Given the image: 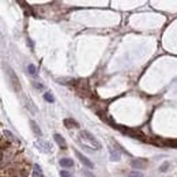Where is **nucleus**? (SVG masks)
<instances>
[{
    "instance_id": "obj_1",
    "label": "nucleus",
    "mask_w": 177,
    "mask_h": 177,
    "mask_svg": "<svg viewBox=\"0 0 177 177\" xmlns=\"http://www.w3.org/2000/svg\"><path fill=\"white\" fill-rule=\"evenodd\" d=\"M114 128L117 130H120L123 134L128 135V136H131L134 139H139V140H145V134L139 130H135V128H124V127H120V125H114Z\"/></svg>"
},
{
    "instance_id": "obj_2",
    "label": "nucleus",
    "mask_w": 177,
    "mask_h": 177,
    "mask_svg": "<svg viewBox=\"0 0 177 177\" xmlns=\"http://www.w3.org/2000/svg\"><path fill=\"white\" fill-rule=\"evenodd\" d=\"M81 136L85 139V140H87L91 146H94V147H96V150H101V149H102V145H101V143H99V142L97 140V139L94 138V136H93V135L90 134L88 131H86V130L81 131Z\"/></svg>"
},
{
    "instance_id": "obj_3",
    "label": "nucleus",
    "mask_w": 177,
    "mask_h": 177,
    "mask_svg": "<svg viewBox=\"0 0 177 177\" xmlns=\"http://www.w3.org/2000/svg\"><path fill=\"white\" fill-rule=\"evenodd\" d=\"M34 146L37 147V150L41 153H44V154H49L50 151H52V146H50L49 142L44 140V139H37V140L34 142Z\"/></svg>"
},
{
    "instance_id": "obj_4",
    "label": "nucleus",
    "mask_w": 177,
    "mask_h": 177,
    "mask_svg": "<svg viewBox=\"0 0 177 177\" xmlns=\"http://www.w3.org/2000/svg\"><path fill=\"white\" fill-rule=\"evenodd\" d=\"M7 75L10 76V81H11V85L14 87L15 91H21V85H19V79L17 78V75L14 74V71L11 68H7Z\"/></svg>"
},
{
    "instance_id": "obj_5",
    "label": "nucleus",
    "mask_w": 177,
    "mask_h": 177,
    "mask_svg": "<svg viewBox=\"0 0 177 177\" xmlns=\"http://www.w3.org/2000/svg\"><path fill=\"white\" fill-rule=\"evenodd\" d=\"M75 155L78 157V159L81 161L82 163H83V165H85L86 168H88V169H93V168H94V163H93L91 161H90V159L87 158V157H85L83 154H81V153H79L78 150H75Z\"/></svg>"
},
{
    "instance_id": "obj_6",
    "label": "nucleus",
    "mask_w": 177,
    "mask_h": 177,
    "mask_svg": "<svg viewBox=\"0 0 177 177\" xmlns=\"http://www.w3.org/2000/svg\"><path fill=\"white\" fill-rule=\"evenodd\" d=\"M131 166L134 168L135 170H142V169H146L147 168V161L146 159H132V162H131Z\"/></svg>"
},
{
    "instance_id": "obj_7",
    "label": "nucleus",
    "mask_w": 177,
    "mask_h": 177,
    "mask_svg": "<svg viewBox=\"0 0 177 177\" xmlns=\"http://www.w3.org/2000/svg\"><path fill=\"white\" fill-rule=\"evenodd\" d=\"M53 139H55V142L57 143V146H59L60 149H63V150L67 149V143H65L64 138L61 136L60 134H55V135H53Z\"/></svg>"
},
{
    "instance_id": "obj_8",
    "label": "nucleus",
    "mask_w": 177,
    "mask_h": 177,
    "mask_svg": "<svg viewBox=\"0 0 177 177\" xmlns=\"http://www.w3.org/2000/svg\"><path fill=\"white\" fill-rule=\"evenodd\" d=\"M25 104H26V108L30 110V113H32L33 116H35V114H37V108H35V105L33 104L32 99L27 98V97H25Z\"/></svg>"
},
{
    "instance_id": "obj_9",
    "label": "nucleus",
    "mask_w": 177,
    "mask_h": 177,
    "mask_svg": "<svg viewBox=\"0 0 177 177\" xmlns=\"http://www.w3.org/2000/svg\"><path fill=\"white\" fill-rule=\"evenodd\" d=\"M64 127L71 130V128H78L79 124L74 120V119H64Z\"/></svg>"
},
{
    "instance_id": "obj_10",
    "label": "nucleus",
    "mask_w": 177,
    "mask_h": 177,
    "mask_svg": "<svg viewBox=\"0 0 177 177\" xmlns=\"http://www.w3.org/2000/svg\"><path fill=\"white\" fill-rule=\"evenodd\" d=\"M30 125H32V131L34 132V135L35 136H42V132H41V130H40V127L37 125V123H35L34 120H30Z\"/></svg>"
},
{
    "instance_id": "obj_11",
    "label": "nucleus",
    "mask_w": 177,
    "mask_h": 177,
    "mask_svg": "<svg viewBox=\"0 0 177 177\" xmlns=\"http://www.w3.org/2000/svg\"><path fill=\"white\" fill-rule=\"evenodd\" d=\"M59 163H60V166H63V168H72L74 166V161L70 158H61L60 161H59Z\"/></svg>"
},
{
    "instance_id": "obj_12",
    "label": "nucleus",
    "mask_w": 177,
    "mask_h": 177,
    "mask_svg": "<svg viewBox=\"0 0 177 177\" xmlns=\"http://www.w3.org/2000/svg\"><path fill=\"white\" fill-rule=\"evenodd\" d=\"M109 154H110V159L112 161H120V153L116 151L113 147H109Z\"/></svg>"
},
{
    "instance_id": "obj_13",
    "label": "nucleus",
    "mask_w": 177,
    "mask_h": 177,
    "mask_svg": "<svg viewBox=\"0 0 177 177\" xmlns=\"http://www.w3.org/2000/svg\"><path fill=\"white\" fill-rule=\"evenodd\" d=\"M33 177H44L42 170H41L40 165H37V163L33 166Z\"/></svg>"
},
{
    "instance_id": "obj_14",
    "label": "nucleus",
    "mask_w": 177,
    "mask_h": 177,
    "mask_svg": "<svg viewBox=\"0 0 177 177\" xmlns=\"http://www.w3.org/2000/svg\"><path fill=\"white\" fill-rule=\"evenodd\" d=\"M163 146H169L172 149H177V139H168V140L162 142Z\"/></svg>"
},
{
    "instance_id": "obj_15",
    "label": "nucleus",
    "mask_w": 177,
    "mask_h": 177,
    "mask_svg": "<svg viewBox=\"0 0 177 177\" xmlns=\"http://www.w3.org/2000/svg\"><path fill=\"white\" fill-rule=\"evenodd\" d=\"M27 72L32 75V76H35V75H37V67H35L34 64H29L27 65Z\"/></svg>"
},
{
    "instance_id": "obj_16",
    "label": "nucleus",
    "mask_w": 177,
    "mask_h": 177,
    "mask_svg": "<svg viewBox=\"0 0 177 177\" xmlns=\"http://www.w3.org/2000/svg\"><path fill=\"white\" fill-rule=\"evenodd\" d=\"M44 99H45L46 102H55V97L52 96V93L46 91L45 94H44Z\"/></svg>"
},
{
    "instance_id": "obj_17",
    "label": "nucleus",
    "mask_w": 177,
    "mask_h": 177,
    "mask_svg": "<svg viewBox=\"0 0 177 177\" xmlns=\"http://www.w3.org/2000/svg\"><path fill=\"white\" fill-rule=\"evenodd\" d=\"M3 135L4 136H6V138L8 139V140H12V142H18V143H19V140H17V139H15V136L12 134H11L10 131H4L3 132Z\"/></svg>"
},
{
    "instance_id": "obj_18",
    "label": "nucleus",
    "mask_w": 177,
    "mask_h": 177,
    "mask_svg": "<svg viewBox=\"0 0 177 177\" xmlns=\"http://www.w3.org/2000/svg\"><path fill=\"white\" fill-rule=\"evenodd\" d=\"M168 168H169V162H165V163H162V165L159 166V170H161V172H166Z\"/></svg>"
},
{
    "instance_id": "obj_19",
    "label": "nucleus",
    "mask_w": 177,
    "mask_h": 177,
    "mask_svg": "<svg viewBox=\"0 0 177 177\" xmlns=\"http://www.w3.org/2000/svg\"><path fill=\"white\" fill-rule=\"evenodd\" d=\"M60 177H72L67 170H60Z\"/></svg>"
},
{
    "instance_id": "obj_20",
    "label": "nucleus",
    "mask_w": 177,
    "mask_h": 177,
    "mask_svg": "<svg viewBox=\"0 0 177 177\" xmlns=\"http://www.w3.org/2000/svg\"><path fill=\"white\" fill-rule=\"evenodd\" d=\"M130 177H142V174L139 173V172H132V173L130 174Z\"/></svg>"
},
{
    "instance_id": "obj_21",
    "label": "nucleus",
    "mask_w": 177,
    "mask_h": 177,
    "mask_svg": "<svg viewBox=\"0 0 177 177\" xmlns=\"http://www.w3.org/2000/svg\"><path fill=\"white\" fill-rule=\"evenodd\" d=\"M34 87H35V88H40V90H42V88H44V85H40L38 82H34Z\"/></svg>"
},
{
    "instance_id": "obj_22",
    "label": "nucleus",
    "mask_w": 177,
    "mask_h": 177,
    "mask_svg": "<svg viewBox=\"0 0 177 177\" xmlns=\"http://www.w3.org/2000/svg\"><path fill=\"white\" fill-rule=\"evenodd\" d=\"M27 44L30 45V48H32V49H34V44H33L32 40H27Z\"/></svg>"
},
{
    "instance_id": "obj_23",
    "label": "nucleus",
    "mask_w": 177,
    "mask_h": 177,
    "mask_svg": "<svg viewBox=\"0 0 177 177\" xmlns=\"http://www.w3.org/2000/svg\"><path fill=\"white\" fill-rule=\"evenodd\" d=\"M86 176H87V177H93V174L90 173V172H86Z\"/></svg>"
}]
</instances>
